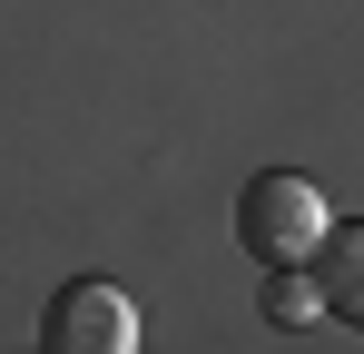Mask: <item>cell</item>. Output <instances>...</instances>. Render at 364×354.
I'll return each instance as SVG.
<instances>
[{
    "mask_svg": "<svg viewBox=\"0 0 364 354\" xmlns=\"http://www.w3.org/2000/svg\"><path fill=\"white\" fill-rule=\"evenodd\" d=\"M325 227H335V217H325L315 177H296V168H256L237 187V246L256 256V266H305Z\"/></svg>",
    "mask_w": 364,
    "mask_h": 354,
    "instance_id": "obj_1",
    "label": "cell"
},
{
    "mask_svg": "<svg viewBox=\"0 0 364 354\" xmlns=\"http://www.w3.org/2000/svg\"><path fill=\"white\" fill-rule=\"evenodd\" d=\"M40 345H50V354H128V345H138V305H128L119 286H99V276H79V286L50 295Z\"/></svg>",
    "mask_w": 364,
    "mask_h": 354,
    "instance_id": "obj_2",
    "label": "cell"
},
{
    "mask_svg": "<svg viewBox=\"0 0 364 354\" xmlns=\"http://www.w3.org/2000/svg\"><path fill=\"white\" fill-rule=\"evenodd\" d=\"M305 266H315V295H325V315H335V325H364V227H325Z\"/></svg>",
    "mask_w": 364,
    "mask_h": 354,
    "instance_id": "obj_3",
    "label": "cell"
},
{
    "mask_svg": "<svg viewBox=\"0 0 364 354\" xmlns=\"http://www.w3.org/2000/svg\"><path fill=\"white\" fill-rule=\"evenodd\" d=\"M305 315H325V295L305 266H266V325H305Z\"/></svg>",
    "mask_w": 364,
    "mask_h": 354,
    "instance_id": "obj_4",
    "label": "cell"
}]
</instances>
